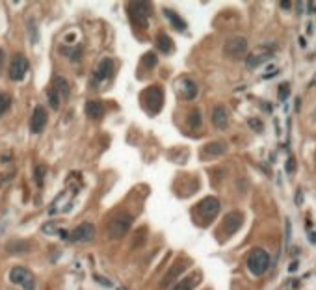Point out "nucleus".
<instances>
[{
	"instance_id": "obj_5",
	"label": "nucleus",
	"mask_w": 316,
	"mask_h": 290,
	"mask_svg": "<svg viewBox=\"0 0 316 290\" xmlns=\"http://www.w3.org/2000/svg\"><path fill=\"white\" fill-rule=\"evenodd\" d=\"M10 279H12V283L19 284L23 290H36V279H34L30 270H26V268H23V266H15V268H12Z\"/></svg>"
},
{
	"instance_id": "obj_33",
	"label": "nucleus",
	"mask_w": 316,
	"mask_h": 290,
	"mask_svg": "<svg viewBox=\"0 0 316 290\" xmlns=\"http://www.w3.org/2000/svg\"><path fill=\"white\" fill-rule=\"evenodd\" d=\"M285 229H286V235H285V238H286V246H288V244H290V220H286Z\"/></svg>"
},
{
	"instance_id": "obj_35",
	"label": "nucleus",
	"mask_w": 316,
	"mask_h": 290,
	"mask_svg": "<svg viewBox=\"0 0 316 290\" xmlns=\"http://www.w3.org/2000/svg\"><path fill=\"white\" fill-rule=\"evenodd\" d=\"M298 270V260H294L290 266H288V272H296Z\"/></svg>"
},
{
	"instance_id": "obj_14",
	"label": "nucleus",
	"mask_w": 316,
	"mask_h": 290,
	"mask_svg": "<svg viewBox=\"0 0 316 290\" xmlns=\"http://www.w3.org/2000/svg\"><path fill=\"white\" fill-rule=\"evenodd\" d=\"M212 123L218 130H225L229 127V116L221 105H216L212 108Z\"/></svg>"
},
{
	"instance_id": "obj_34",
	"label": "nucleus",
	"mask_w": 316,
	"mask_h": 290,
	"mask_svg": "<svg viewBox=\"0 0 316 290\" xmlns=\"http://www.w3.org/2000/svg\"><path fill=\"white\" fill-rule=\"evenodd\" d=\"M279 6L283 8V10H290V8H292V4H290V2H288V0H283V2H281Z\"/></svg>"
},
{
	"instance_id": "obj_24",
	"label": "nucleus",
	"mask_w": 316,
	"mask_h": 290,
	"mask_svg": "<svg viewBox=\"0 0 316 290\" xmlns=\"http://www.w3.org/2000/svg\"><path fill=\"white\" fill-rule=\"evenodd\" d=\"M47 99H49V105H50V108H52V110H58V108H60L61 97L58 95V91H56L52 86L47 89Z\"/></svg>"
},
{
	"instance_id": "obj_18",
	"label": "nucleus",
	"mask_w": 316,
	"mask_h": 290,
	"mask_svg": "<svg viewBox=\"0 0 316 290\" xmlns=\"http://www.w3.org/2000/svg\"><path fill=\"white\" fill-rule=\"evenodd\" d=\"M156 47H158V50L160 52H166V54H171L173 52V41H171V37L168 36V34H158V37H156Z\"/></svg>"
},
{
	"instance_id": "obj_6",
	"label": "nucleus",
	"mask_w": 316,
	"mask_h": 290,
	"mask_svg": "<svg viewBox=\"0 0 316 290\" xmlns=\"http://www.w3.org/2000/svg\"><path fill=\"white\" fill-rule=\"evenodd\" d=\"M219 209H221V205H219L218 199L212 198V196H208V198H205L203 201H199V205H197V214H199V218H203L205 222H212L214 218L218 216Z\"/></svg>"
},
{
	"instance_id": "obj_8",
	"label": "nucleus",
	"mask_w": 316,
	"mask_h": 290,
	"mask_svg": "<svg viewBox=\"0 0 316 290\" xmlns=\"http://www.w3.org/2000/svg\"><path fill=\"white\" fill-rule=\"evenodd\" d=\"M28 73V60L23 54L13 56L12 63H10V78L13 82H21Z\"/></svg>"
},
{
	"instance_id": "obj_28",
	"label": "nucleus",
	"mask_w": 316,
	"mask_h": 290,
	"mask_svg": "<svg viewBox=\"0 0 316 290\" xmlns=\"http://www.w3.org/2000/svg\"><path fill=\"white\" fill-rule=\"evenodd\" d=\"M156 62H158V58L154 52H147V54L143 56V65H145V67H154Z\"/></svg>"
},
{
	"instance_id": "obj_2",
	"label": "nucleus",
	"mask_w": 316,
	"mask_h": 290,
	"mask_svg": "<svg viewBox=\"0 0 316 290\" xmlns=\"http://www.w3.org/2000/svg\"><path fill=\"white\" fill-rule=\"evenodd\" d=\"M151 12H152V8L149 2H130V4H128V15L132 19V23L136 26L143 28V30L149 26Z\"/></svg>"
},
{
	"instance_id": "obj_23",
	"label": "nucleus",
	"mask_w": 316,
	"mask_h": 290,
	"mask_svg": "<svg viewBox=\"0 0 316 290\" xmlns=\"http://www.w3.org/2000/svg\"><path fill=\"white\" fill-rule=\"evenodd\" d=\"M52 87H54L56 91H58V95H60L61 99H67V97H69V86H67L65 78L58 76V78L54 80V84H52Z\"/></svg>"
},
{
	"instance_id": "obj_17",
	"label": "nucleus",
	"mask_w": 316,
	"mask_h": 290,
	"mask_svg": "<svg viewBox=\"0 0 316 290\" xmlns=\"http://www.w3.org/2000/svg\"><path fill=\"white\" fill-rule=\"evenodd\" d=\"M86 116L93 121H97L104 116V105L101 101H88L86 103Z\"/></svg>"
},
{
	"instance_id": "obj_4",
	"label": "nucleus",
	"mask_w": 316,
	"mask_h": 290,
	"mask_svg": "<svg viewBox=\"0 0 316 290\" xmlns=\"http://www.w3.org/2000/svg\"><path fill=\"white\" fill-rule=\"evenodd\" d=\"M248 49H250V43H248V39L242 36L229 37L223 45V52L225 56H229V58H242V56L248 54Z\"/></svg>"
},
{
	"instance_id": "obj_1",
	"label": "nucleus",
	"mask_w": 316,
	"mask_h": 290,
	"mask_svg": "<svg viewBox=\"0 0 316 290\" xmlns=\"http://www.w3.org/2000/svg\"><path fill=\"white\" fill-rule=\"evenodd\" d=\"M248 268L253 275H264L270 268V255L266 249H262V247L251 249L250 257H248Z\"/></svg>"
},
{
	"instance_id": "obj_30",
	"label": "nucleus",
	"mask_w": 316,
	"mask_h": 290,
	"mask_svg": "<svg viewBox=\"0 0 316 290\" xmlns=\"http://www.w3.org/2000/svg\"><path fill=\"white\" fill-rule=\"evenodd\" d=\"M248 125H250V127L255 130V132H262V130H264V125H262V121H261V119H257V118L248 119Z\"/></svg>"
},
{
	"instance_id": "obj_9",
	"label": "nucleus",
	"mask_w": 316,
	"mask_h": 290,
	"mask_svg": "<svg viewBox=\"0 0 316 290\" xmlns=\"http://www.w3.org/2000/svg\"><path fill=\"white\" fill-rule=\"evenodd\" d=\"M177 93L183 101H194L199 93V86L190 78H181L177 82Z\"/></svg>"
},
{
	"instance_id": "obj_20",
	"label": "nucleus",
	"mask_w": 316,
	"mask_h": 290,
	"mask_svg": "<svg viewBox=\"0 0 316 290\" xmlns=\"http://www.w3.org/2000/svg\"><path fill=\"white\" fill-rule=\"evenodd\" d=\"M270 58H272V54H268V52H262V54H251V56H248L246 65H248V69H257L259 65L266 63Z\"/></svg>"
},
{
	"instance_id": "obj_15",
	"label": "nucleus",
	"mask_w": 316,
	"mask_h": 290,
	"mask_svg": "<svg viewBox=\"0 0 316 290\" xmlns=\"http://www.w3.org/2000/svg\"><path fill=\"white\" fill-rule=\"evenodd\" d=\"M184 270H186V264H184L183 260H177L175 264H171V268L168 270L164 279H162V286H168V284L173 283L177 277H181V273H183Z\"/></svg>"
},
{
	"instance_id": "obj_25",
	"label": "nucleus",
	"mask_w": 316,
	"mask_h": 290,
	"mask_svg": "<svg viewBox=\"0 0 316 290\" xmlns=\"http://www.w3.org/2000/svg\"><path fill=\"white\" fill-rule=\"evenodd\" d=\"M201 123H203V119H201V112L199 110H194L192 114H190V118H188V127L192 130H197L201 127Z\"/></svg>"
},
{
	"instance_id": "obj_13",
	"label": "nucleus",
	"mask_w": 316,
	"mask_h": 290,
	"mask_svg": "<svg viewBox=\"0 0 316 290\" xmlns=\"http://www.w3.org/2000/svg\"><path fill=\"white\" fill-rule=\"evenodd\" d=\"M114 71H116V65H114V60L112 58H104V60H101V63H99V67L95 69V80H108L110 76L114 74Z\"/></svg>"
},
{
	"instance_id": "obj_3",
	"label": "nucleus",
	"mask_w": 316,
	"mask_h": 290,
	"mask_svg": "<svg viewBox=\"0 0 316 290\" xmlns=\"http://www.w3.org/2000/svg\"><path fill=\"white\" fill-rule=\"evenodd\" d=\"M130 225H132V218L128 214H117L108 223V236L112 240H119L128 233Z\"/></svg>"
},
{
	"instance_id": "obj_19",
	"label": "nucleus",
	"mask_w": 316,
	"mask_h": 290,
	"mask_svg": "<svg viewBox=\"0 0 316 290\" xmlns=\"http://www.w3.org/2000/svg\"><path fill=\"white\" fill-rule=\"evenodd\" d=\"M6 249H8V253H12V255H23L30 249V242H26V240L10 242L6 246Z\"/></svg>"
},
{
	"instance_id": "obj_26",
	"label": "nucleus",
	"mask_w": 316,
	"mask_h": 290,
	"mask_svg": "<svg viewBox=\"0 0 316 290\" xmlns=\"http://www.w3.org/2000/svg\"><path fill=\"white\" fill-rule=\"evenodd\" d=\"M45 175H47V166H43V164L36 166V169H34V180H36L37 186H43V182H45Z\"/></svg>"
},
{
	"instance_id": "obj_36",
	"label": "nucleus",
	"mask_w": 316,
	"mask_h": 290,
	"mask_svg": "<svg viewBox=\"0 0 316 290\" xmlns=\"http://www.w3.org/2000/svg\"><path fill=\"white\" fill-rule=\"evenodd\" d=\"M2 63H4V50L0 49V67H2Z\"/></svg>"
},
{
	"instance_id": "obj_12",
	"label": "nucleus",
	"mask_w": 316,
	"mask_h": 290,
	"mask_svg": "<svg viewBox=\"0 0 316 290\" xmlns=\"http://www.w3.org/2000/svg\"><path fill=\"white\" fill-rule=\"evenodd\" d=\"M242 223H244V214H242V212H238V210H234V212H229V214L225 216V220H223L225 235H234L238 229L242 227Z\"/></svg>"
},
{
	"instance_id": "obj_22",
	"label": "nucleus",
	"mask_w": 316,
	"mask_h": 290,
	"mask_svg": "<svg viewBox=\"0 0 316 290\" xmlns=\"http://www.w3.org/2000/svg\"><path fill=\"white\" fill-rule=\"evenodd\" d=\"M197 283H199V275H190V277L181 279V283L175 284L173 290H194Z\"/></svg>"
},
{
	"instance_id": "obj_37",
	"label": "nucleus",
	"mask_w": 316,
	"mask_h": 290,
	"mask_svg": "<svg viewBox=\"0 0 316 290\" xmlns=\"http://www.w3.org/2000/svg\"><path fill=\"white\" fill-rule=\"evenodd\" d=\"M309 235H310V242L316 244V233H309Z\"/></svg>"
},
{
	"instance_id": "obj_21",
	"label": "nucleus",
	"mask_w": 316,
	"mask_h": 290,
	"mask_svg": "<svg viewBox=\"0 0 316 290\" xmlns=\"http://www.w3.org/2000/svg\"><path fill=\"white\" fill-rule=\"evenodd\" d=\"M225 153H227V145L223 142H212L205 147V154H210V156H221Z\"/></svg>"
},
{
	"instance_id": "obj_31",
	"label": "nucleus",
	"mask_w": 316,
	"mask_h": 290,
	"mask_svg": "<svg viewBox=\"0 0 316 290\" xmlns=\"http://www.w3.org/2000/svg\"><path fill=\"white\" fill-rule=\"evenodd\" d=\"M285 169H286V173H288V175H292V173L296 171V158H294V156H288Z\"/></svg>"
},
{
	"instance_id": "obj_10",
	"label": "nucleus",
	"mask_w": 316,
	"mask_h": 290,
	"mask_svg": "<svg viewBox=\"0 0 316 290\" xmlns=\"http://www.w3.org/2000/svg\"><path fill=\"white\" fill-rule=\"evenodd\" d=\"M45 127H47V110H45L43 106H36L30 118L32 134H41Z\"/></svg>"
},
{
	"instance_id": "obj_29",
	"label": "nucleus",
	"mask_w": 316,
	"mask_h": 290,
	"mask_svg": "<svg viewBox=\"0 0 316 290\" xmlns=\"http://www.w3.org/2000/svg\"><path fill=\"white\" fill-rule=\"evenodd\" d=\"M288 95H290V84L283 82V84L279 86V101H286L288 99Z\"/></svg>"
},
{
	"instance_id": "obj_32",
	"label": "nucleus",
	"mask_w": 316,
	"mask_h": 290,
	"mask_svg": "<svg viewBox=\"0 0 316 290\" xmlns=\"http://www.w3.org/2000/svg\"><path fill=\"white\" fill-rule=\"evenodd\" d=\"M303 205V188H298L296 190V207H301Z\"/></svg>"
},
{
	"instance_id": "obj_7",
	"label": "nucleus",
	"mask_w": 316,
	"mask_h": 290,
	"mask_svg": "<svg viewBox=\"0 0 316 290\" xmlns=\"http://www.w3.org/2000/svg\"><path fill=\"white\" fill-rule=\"evenodd\" d=\"M143 99H145V106L149 114H158L164 106V93L158 86H152L149 89H145L143 93Z\"/></svg>"
},
{
	"instance_id": "obj_11",
	"label": "nucleus",
	"mask_w": 316,
	"mask_h": 290,
	"mask_svg": "<svg viewBox=\"0 0 316 290\" xmlns=\"http://www.w3.org/2000/svg\"><path fill=\"white\" fill-rule=\"evenodd\" d=\"M93 236H95V225L88 222L80 223L78 227H74V231L71 233V238H73L74 242H82V244L92 242Z\"/></svg>"
},
{
	"instance_id": "obj_27",
	"label": "nucleus",
	"mask_w": 316,
	"mask_h": 290,
	"mask_svg": "<svg viewBox=\"0 0 316 290\" xmlns=\"http://www.w3.org/2000/svg\"><path fill=\"white\" fill-rule=\"evenodd\" d=\"M10 106H12V99H10V95L0 91V116H2V114H6V112L10 110Z\"/></svg>"
},
{
	"instance_id": "obj_16",
	"label": "nucleus",
	"mask_w": 316,
	"mask_h": 290,
	"mask_svg": "<svg viewBox=\"0 0 316 290\" xmlns=\"http://www.w3.org/2000/svg\"><path fill=\"white\" fill-rule=\"evenodd\" d=\"M164 17L170 21V25L179 32H184L186 30V21H184L175 10H171V8H164Z\"/></svg>"
}]
</instances>
